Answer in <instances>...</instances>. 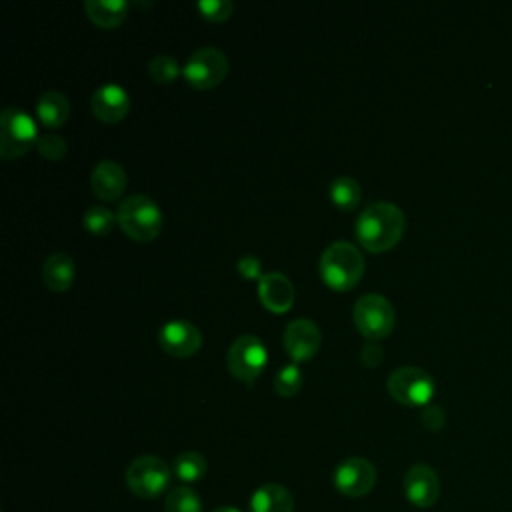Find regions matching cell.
Here are the masks:
<instances>
[{"label":"cell","mask_w":512,"mask_h":512,"mask_svg":"<svg viewBox=\"0 0 512 512\" xmlns=\"http://www.w3.org/2000/svg\"><path fill=\"white\" fill-rule=\"evenodd\" d=\"M404 214L392 202H374L356 218V238L368 252H384L392 248L404 234Z\"/></svg>","instance_id":"cell-1"},{"label":"cell","mask_w":512,"mask_h":512,"mask_svg":"<svg viewBox=\"0 0 512 512\" xmlns=\"http://www.w3.org/2000/svg\"><path fill=\"white\" fill-rule=\"evenodd\" d=\"M364 266L362 252L346 240L332 242L320 256V276L328 288L338 292L354 288L364 274Z\"/></svg>","instance_id":"cell-2"},{"label":"cell","mask_w":512,"mask_h":512,"mask_svg":"<svg viewBox=\"0 0 512 512\" xmlns=\"http://www.w3.org/2000/svg\"><path fill=\"white\" fill-rule=\"evenodd\" d=\"M118 224L136 242H150L162 230L160 206L144 194H132L118 206Z\"/></svg>","instance_id":"cell-3"},{"label":"cell","mask_w":512,"mask_h":512,"mask_svg":"<svg viewBox=\"0 0 512 512\" xmlns=\"http://www.w3.org/2000/svg\"><path fill=\"white\" fill-rule=\"evenodd\" d=\"M38 130L34 118L22 108H4L0 114V156L12 160L24 156L38 144Z\"/></svg>","instance_id":"cell-4"},{"label":"cell","mask_w":512,"mask_h":512,"mask_svg":"<svg viewBox=\"0 0 512 512\" xmlns=\"http://www.w3.org/2000/svg\"><path fill=\"white\" fill-rule=\"evenodd\" d=\"M126 486L138 498H156L168 490L172 472L158 456H138L126 468Z\"/></svg>","instance_id":"cell-5"},{"label":"cell","mask_w":512,"mask_h":512,"mask_svg":"<svg viewBox=\"0 0 512 512\" xmlns=\"http://www.w3.org/2000/svg\"><path fill=\"white\" fill-rule=\"evenodd\" d=\"M352 318L356 328L368 340H382L386 338L396 322L394 308L388 298L382 294H364L356 300Z\"/></svg>","instance_id":"cell-6"},{"label":"cell","mask_w":512,"mask_h":512,"mask_svg":"<svg viewBox=\"0 0 512 512\" xmlns=\"http://www.w3.org/2000/svg\"><path fill=\"white\" fill-rule=\"evenodd\" d=\"M434 390L432 376L418 366H400L388 376L390 396L406 406H428Z\"/></svg>","instance_id":"cell-7"},{"label":"cell","mask_w":512,"mask_h":512,"mask_svg":"<svg viewBox=\"0 0 512 512\" xmlns=\"http://www.w3.org/2000/svg\"><path fill=\"white\" fill-rule=\"evenodd\" d=\"M266 360H268L266 348L262 340L254 334L238 336L230 344L226 354V364L230 374L246 384H252L262 374Z\"/></svg>","instance_id":"cell-8"},{"label":"cell","mask_w":512,"mask_h":512,"mask_svg":"<svg viewBox=\"0 0 512 512\" xmlns=\"http://www.w3.org/2000/svg\"><path fill=\"white\" fill-rule=\"evenodd\" d=\"M228 72V58L214 46H204L192 52L182 68L186 82L194 88H212L224 80Z\"/></svg>","instance_id":"cell-9"},{"label":"cell","mask_w":512,"mask_h":512,"mask_svg":"<svg viewBox=\"0 0 512 512\" xmlns=\"http://www.w3.org/2000/svg\"><path fill=\"white\" fill-rule=\"evenodd\" d=\"M334 488L350 498L368 494L376 484V468L370 460L360 456H350L342 460L332 474Z\"/></svg>","instance_id":"cell-10"},{"label":"cell","mask_w":512,"mask_h":512,"mask_svg":"<svg viewBox=\"0 0 512 512\" xmlns=\"http://www.w3.org/2000/svg\"><path fill=\"white\" fill-rule=\"evenodd\" d=\"M158 342L166 354L176 358H186V356H194L200 350L202 334L188 320L176 318V320H168L160 328Z\"/></svg>","instance_id":"cell-11"},{"label":"cell","mask_w":512,"mask_h":512,"mask_svg":"<svg viewBox=\"0 0 512 512\" xmlns=\"http://www.w3.org/2000/svg\"><path fill=\"white\" fill-rule=\"evenodd\" d=\"M404 494L416 508H430L440 496V480L428 464H414L404 474Z\"/></svg>","instance_id":"cell-12"},{"label":"cell","mask_w":512,"mask_h":512,"mask_svg":"<svg viewBox=\"0 0 512 512\" xmlns=\"http://www.w3.org/2000/svg\"><path fill=\"white\" fill-rule=\"evenodd\" d=\"M320 342V328L308 318H296L284 330V348L294 362L310 360L318 352Z\"/></svg>","instance_id":"cell-13"},{"label":"cell","mask_w":512,"mask_h":512,"mask_svg":"<svg viewBox=\"0 0 512 512\" xmlns=\"http://www.w3.org/2000/svg\"><path fill=\"white\" fill-rule=\"evenodd\" d=\"M92 112L102 122H118L130 110V96L118 84H104L94 90L90 100Z\"/></svg>","instance_id":"cell-14"},{"label":"cell","mask_w":512,"mask_h":512,"mask_svg":"<svg viewBox=\"0 0 512 512\" xmlns=\"http://www.w3.org/2000/svg\"><path fill=\"white\" fill-rule=\"evenodd\" d=\"M258 296L266 310L282 314L290 310L294 302V286L288 280V276L280 272H266L258 280Z\"/></svg>","instance_id":"cell-15"},{"label":"cell","mask_w":512,"mask_h":512,"mask_svg":"<svg viewBox=\"0 0 512 512\" xmlns=\"http://www.w3.org/2000/svg\"><path fill=\"white\" fill-rule=\"evenodd\" d=\"M92 190L102 200H116L126 188V172L116 160H100L90 176Z\"/></svg>","instance_id":"cell-16"},{"label":"cell","mask_w":512,"mask_h":512,"mask_svg":"<svg viewBox=\"0 0 512 512\" xmlns=\"http://www.w3.org/2000/svg\"><path fill=\"white\" fill-rule=\"evenodd\" d=\"M250 512H294V498L282 484L270 482L254 490Z\"/></svg>","instance_id":"cell-17"},{"label":"cell","mask_w":512,"mask_h":512,"mask_svg":"<svg viewBox=\"0 0 512 512\" xmlns=\"http://www.w3.org/2000/svg\"><path fill=\"white\" fill-rule=\"evenodd\" d=\"M76 276L74 260L64 252L50 254L42 264V278L44 284L54 292H66Z\"/></svg>","instance_id":"cell-18"},{"label":"cell","mask_w":512,"mask_h":512,"mask_svg":"<svg viewBox=\"0 0 512 512\" xmlns=\"http://www.w3.org/2000/svg\"><path fill=\"white\" fill-rule=\"evenodd\" d=\"M84 10L88 18L102 28H116L128 16L126 0H86Z\"/></svg>","instance_id":"cell-19"},{"label":"cell","mask_w":512,"mask_h":512,"mask_svg":"<svg viewBox=\"0 0 512 512\" xmlns=\"http://www.w3.org/2000/svg\"><path fill=\"white\" fill-rule=\"evenodd\" d=\"M36 114L46 128H58L70 116V102L62 92L48 90L38 98Z\"/></svg>","instance_id":"cell-20"},{"label":"cell","mask_w":512,"mask_h":512,"mask_svg":"<svg viewBox=\"0 0 512 512\" xmlns=\"http://www.w3.org/2000/svg\"><path fill=\"white\" fill-rule=\"evenodd\" d=\"M330 198L340 210H352L362 200V188L352 176H338L330 184Z\"/></svg>","instance_id":"cell-21"},{"label":"cell","mask_w":512,"mask_h":512,"mask_svg":"<svg viewBox=\"0 0 512 512\" xmlns=\"http://www.w3.org/2000/svg\"><path fill=\"white\" fill-rule=\"evenodd\" d=\"M206 460L200 452H194V450H188V452H182L174 458V464H172V472L184 480V482H196L200 480L204 474H206Z\"/></svg>","instance_id":"cell-22"},{"label":"cell","mask_w":512,"mask_h":512,"mask_svg":"<svg viewBox=\"0 0 512 512\" xmlns=\"http://www.w3.org/2000/svg\"><path fill=\"white\" fill-rule=\"evenodd\" d=\"M164 512H202V502L192 488L176 486L166 494Z\"/></svg>","instance_id":"cell-23"},{"label":"cell","mask_w":512,"mask_h":512,"mask_svg":"<svg viewBox=\"0 0 512 512\" xmlns=\"http://www.w3.org/2000/svg\"><path fill=\"white\" fill-rule=\"evenodd\" d=\"M116 220H118L116 214H114L110 208L102 206V204L90 206V208L84 212V216H82V222H84L86 230L92 232V234H96V236L108 234V232L112 230V226H114Z\"/></svg>","instance_id":"cell-24"},{"label":"cell","mask_w":512,"mask_h":512,"mask_svg":"<svg viewBox=\"0 0 512 512\" xmlns=\"http://www.w3.org/2000/svg\"><path fill=\"white\" fill-rule=\"evenodd\" d=\"M302 382H304L302 370L298 368V364H296V362H292V364L282 366V368L276 372V378H274V390H276L280 396L288 398V396H294V394L300 390Z\"/></svg>","instance_id":"cell-25"},{"label":"cell","mask_w":512,"mask_h":512,"mask_svg":"<svg viewBox=\"0 0 512 512\" xmlns=\"http://www.w3.org/2000/svg\"><path fill=\"white\" fill-rule=\"evenodd\" d=\"M148 72L152 76L154 82L158 84H170L172 80H176V76L180 74L178 62L172 56H156L150 60L148 64Z\"/></svg>","instance_id":"cell-26"},{"label":"cell","mask_w":512,"mask_h":512,"mask_svg":"<svg viewBox=\"0 0 512 512\" xmlns=\"http://www.w3.org/2000/svg\"><path fill=\"white\" fill-rule=\"evenodd\" d=\"M198 12L210 20V22H224L230 18L234 4L230 0H200L198 2Z\"/></svg>","instance_id":"cell-27"},{"label":"cell","mask_w":512,"mask_h":512,"mask_svg":"<svg viewBox=\"0 0 512 512\" xmlns=\"http://www.w3.org/2000/svg\"><path fill=\"white\" fill-rule=\"evenodd\" d=\"M38 152L46 158V160H62L68 152V144L62 136L58 134H42L38 138Z\"/></svg>","instance_id":"cell-28"},{"label":"cell","mask_w":512,"mask_h":512,"mask_svg":"<svg viewBox=\"0 0 512 512\" xmlns=\"http://www.w3.org/2000/svg\"><path fill=\"white\" fill-rule=\"evenodd\" d=\"M236 268H238V272L244 276V278H248V280H254V278H262L264 274H262V264H260V260L256 258V256H252V254H248V256H242L238 262H236Z\"/></svg>","instance_id":"cell-29"},{"label":"cell","mask_w":512,"mask_h":512,"mask_svg":"<svg viewBox=\"0 0 512 512\" xmlns=\"http://www.w3.org/2000/svg\"><path fill=\"white\" fill-rule=\"evenodd\" d=\"M382 358H384V350H382V346L376 340H368L362 346V362L368 368H376L382 362Z\"/></svg>","instance_id":"cell-30"},{"label":"cell","mask_w":512,"mask_h":512,"mask_svg":"<svg viewBox=\"0 0 512 512\" xmlns=\"http://www.w3.org/2000/svg\"><path fill=\"white\" fill-rule=\"evenodd\" d=\"M444 410L440 406H434V404H428L422 412V424L428 428V430H438L444 426Z\"/></svg>","instance_id":"cell-31"},{"label":"cell","mask_w":512,"mask_h":512,"mask_svg":"<svg viewBox=\"0 0 512 512\" xmlns=\"http://www.w3.org/2000/svg\"><path fill=\"white\" fill-rule=\"evenodd\" d=\"M212 512H240V510L234 508V506H218V508H214Z\"/></svg>","instance_id":"cell-32"}]
</instances>
